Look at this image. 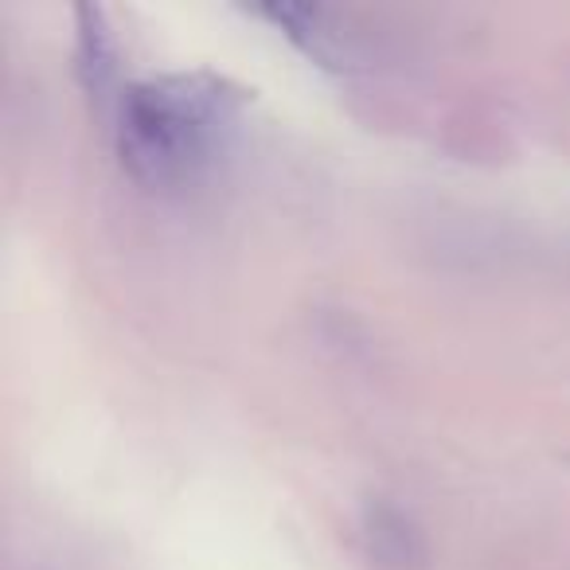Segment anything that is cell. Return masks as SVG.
I'll list each match as a JSON object with an SVG mask.
<instances>
[{"mask_svg":"<svg viewBox=\"0 0 570 570\" xmlns=\"http://www.w3.org/2000/svg\"><path fill=\"white\" fill-rule=\"evenodd\" d=\"M212 98L173 87H134L121 110V153L141 176L173 180L204 157Z\"/></svg>","mask_w":570,"mask_h":570,"instance_id":"1","label":"cell"},{"mask_svg":"<svg viewBox=\"0 0 570 570\" xmlns=\"http://www.w3.org/2000/svg\"><path fill=\"white\" fill-rule=\"evenodd\" d=\"M364 543L380 570H422L426 567V543L414 520H406L399 508L372 504L364 512Z\"/></svg>","mask_w":570,"mask_h":570,"instance_id":"2","label":"cell"},{"mask_svg":"<svg viewBox=\"0 0 570 570\" xmlns=\"http://www.w3.org/2000/svg\"><path fill=\"white\" fill-rule=\"evenodd\" d=\"M79 43H82V71L90 75V87H102L110 79V40L95 9H79Z\"/></svg>","mask_w":570,"mask_h":570,"instance_id":"3","label":"cell"}]
</instances>
